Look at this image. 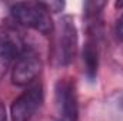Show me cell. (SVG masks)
Returning a JSON list of instances; mask_svg holds the SVG:
<instances>
[{
    "mask_svg": "<svg viewBox=\"0 0 123 121\" xmlns=\"http://www.w3.org/2000/svg\"><path fill=\"white\" fill-rule=\"evenodd\" d=\"M10 11L17 23L29 29H33L42 34H49L50 31H53V22L50 13L43 6V3H16L12 6Z\"/></svg>",
    "mask_w": 123,
    "mask_h": 121,
    "instance_id": "obj_1",
    "label": "cell"
},
{
    "mask_svg": "<svg viewBox=\"0 0 123 121\" xmlns=\"http://www.w3.org/2000/svg\"><path fill=\"white\" fill-rule=\"evenodd\" d=\"M55 59L59 66H69L77 51V29L70 16H63L56 27Z\"/></svg>",
    "mask_w": 123,
    "mask_h": 121,
    "instance_id": "obj_2",
    "label": "cell"
},
{
    "mask_svg": "<svg viewBox=\"0 0 123 121\" xmlns=\"http://www.w3.org/2000/svg\"><path fill=\"white\" fill-rule=\"evenodd\" d=\"M77 117L76 84L70 78H60L55 86V121H77Z\"/></svg>",
    "mask_w": 123,
    "mask_h": 121,
    "instance_id": "obj_3",
    "label": "cell"
},
{
    "mask_svg": "<svg viewBox=\"0 0 123 121\" xmlns=\"http://www.w3.org/2000/svg\"><path fill=\"white\" fill-rule=\"evenodd\" d=\"M44 98L42 84H34L22 93L10 107L12 121H30L36 111L40 108Z\"/></svg>",
    "mask_w": 123,
    "mask_h": 121,
    "instance_id": "obj_4",
    "label": "cell"
},
{
    "mask_svg": "<svg viewBox=\"0 0 123 121\" xmlns=\"http://www.w3.org/2000/svg\"><path fill=\"white\" fill-rule=\"evenodd\" d=\"M26 49L25 38L14 26L3 24L0 27V61L9 66L13 60H17Z\"/></svg>",
    "mask_w": 123,
    "mask_h": 121,
    "instance_id": "obj_5",
    "label": "cell"
},
{
    "mask_svg": "<svg viewBox=\"0 0 123 121\" xmlns=\"http://www.w3.org/2000/svg\"><path fill=\"white\" fill-rule=\"evenodd\" d=\"M40 71H42L40 57L33 50L26 49V51L14 63L12 71V83L19 87L27 86L40 74Z\"/></svg>",
    "mask_w": 123,
    "mask_h": 121,
    "instance_id": "obj_6",
    "label": "cell"
},
{
    "mask_svg": "<svg viewBox=\"0 0 123 121\" xmlns=\"http://www.w3.org/2000/svg\"><path fill=\"white\" fill-rule=\"evenodd\" d=\"M83 67H85V76L89 81H93L97 76L99 68V46H97V37L89 36L87 41L83 46Z\"/></svg>",
    "mask_w": 123,
    "mask_h": 121,
    "instance_id": "obj_7",
    "label": "cell"
},
{
    "mask_svg": "<svg viewBox=\"0 0 123 121\" xmlns=\"http://www.w3.org/2000/svg\"><path fill=\"white\" fill-rule=\"evenodd\" d=\"M43 6L47 9L49 13H59L63 10L64 3L63 1H49V3H43Z\"/></svg>",
    "mask_w": 123,
    "mask_h": 121,
    "instance_id": "obj_8",
    "label": "cell"
},
{
    "mask_svg": "<svg viewBox=\"0 0 123 121\" xmlns=\"http://www.w3.org/2000/svg\"><path fill=\"white\" fill-rule=\"evenodd\" d=\"M115 34H116L117 40H123V11H122V14H120V17L117 19V22H116Z\"/></svg>",
    "mask_w": 123,
    "mask_h": 121,
    "instance_id": "obj_9",
    "label": "cell"
},
{
    "mask_svg": "<svg viewBox=\"0 0 123 121\" xmlns=\"http://www.w3.org/2000/svg\"><path fill=\"white\" fill-rule=\"evenodd\" d=\"M0 121H7V113H6V107L4 104L0 101Z\"/></svg>",
    "mask_w": 123,
    "mask_h": 121,
    "instance_id": "obj_10",
    "label": "cell"
}]
</instances>
